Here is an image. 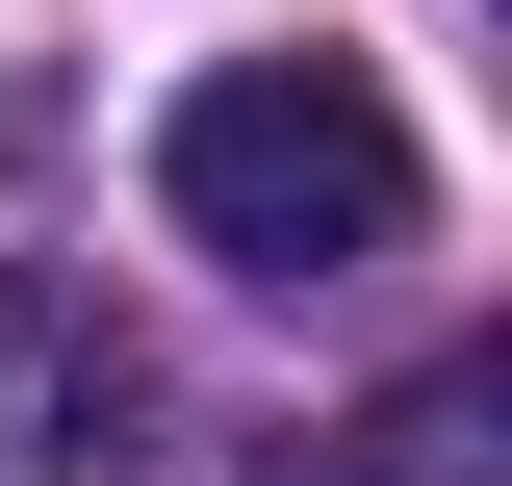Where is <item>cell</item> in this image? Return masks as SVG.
<instances>
[{"instance_id": "obj_3", "label": "cell", "mask_w": 512, "mask_h": 486, "mask_svg": "<svg viewBox=\"0 0 512 486\" xmlns=\"http://www.w3.org/2000/svg\"><path fill=\"white\" fill-rule=\"evenodd\" d=\"M487 435H512V384H487V359H436L410 410L359 435V486H487Z\"/></svg>"}, {"instance_id": "obj_1", "label": "cell", "mask_w": 512, "mask_h": 486, "mask_svg": "<svg viewBox=\"0 0 512 486\" xmlns=\"http://www.w3.org/2000/svg\"><path fill=\"white\" fill-rule=\"evenodd\" d=\"M154 205H180V256H231V282H359V256L436 231V154H410V103H384L359 52H231L154 103Z\"/></svg>"}, {"instance_id": "obj_2", "label": "cell", "mask_w": 512, "mask_h": 486, "mask_svg": "<svg viewBox=\"0 0 512 486\" xmlns=\"http://www.w3.org/2000/svg\"><path fill=\"white\" fill-rule=\"evenodd\" d=\"M154 461V359L103 333V282H0V486H128Z\"/></svg>"}]
</instances>
